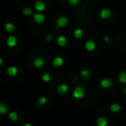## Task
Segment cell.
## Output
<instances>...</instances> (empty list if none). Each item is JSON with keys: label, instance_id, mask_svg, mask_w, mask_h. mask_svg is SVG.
I'll return each instance as SVG.
<instances>
[{"label": "cell", "instance_id": "52a82bcc", "mask_svg": "<svg viewBox=\"0 0 126 126\" xmlns=\"http://www.w3.org/2000/svg\"><path fill=\"white\" fill-rule=\"evenodd\" d=\"M35 9L39 11H42L45 9V4L42 1H37L35 3Z\"/></svg>", "mask_w": 126, "mask_h": 126}, {"label": "cell", "instance_id": "2e32d148", "mask_svg": "<svg viewBox=\"0 0 126 126\" xmlns=\"http://www.w3.org/2000/svg\"><path fill=\"white\" fill-rule=\"evenodd\" d=\"M110 110H111L112 111L117 112V111H118V110H120V105H117V104H112V105H110Z\"/></svg>", "mask_w": 126, "mask_h": 126}, {"label": "cell", "instance_id": "d6986e66", "mask_svg": "<svg viewBox=\"0 0 126 126\" xmlns=\"http://www.w3.org/2000/svg\"><path fill=\"white\" fill-rule=\"evenodd\" d=\"M5 29H6V30H7V31L12 32L13 30H15V27H14V25H13L12 23H7V24L5 25Z\"/></svg>", "mask_w": 126, "mask_h": 126}, {"label": "cell", "instance_id": "ffe728a7", "mask_svg": "<svg viewBox=\"0 0 126 126\" xmlns=\"http://www.w3.org/2000/svg\"><path fill=\"white\" fill-rule=\"evenodd\" d=\"M23 14L26 15V16H30V15L32 14V10L30 9V7H26L23 9Z\"/></svg>", "mask_w": 126, "mask_h": 126}, {"label": "cell", "instance_id": "e0dca14e", "mask_svg": "<svg viewBox=\"0 0 126 126\" xmlns=\"http://www.w3.org/2000/svg\"><path fill=\"white\" fill-rule=\"evenodd\" d=\"M119 80L122 83H126V73L122 72L119 74Z\"/></svg>", "mask_w": 126, "mask_h": 126}, {"label": "cell", "instance_id": "8fae6325", "mask_svg": "<svg viewBox=\"0 0 126 126\" xmlns=\"http://www.w3.org/2000/svg\"><path fill=\"white\" fill-rule=\"evenodd\" d=\"M86 48L87 49V50H89V51L93 50V49L95 48L94 42H93V41H88V42L86 43Z\"/></svg>", "mask_w": 126, "mask_h": 126}, {"label": "cell", "instance_id": "f1b7e54d", "mask_svg": "<svg viewBox=\"0 0 126 126\" xmlns=\"http://www.w3.org/2000/svg\"><path fill=\"white\" fill-rule=\"evenodd\" d=\"M3 63V60L1 59V58H0V65H1V64H2Z\"/></svg>", "mask_w": 126, "mask_h": 126}, {"label": "cell", "instance_id": "5bb4252c", "mask_svg": "<svg viewBox=\"0 0 126 126\" xmlns=\"http://www.w3.org/2000/svg\"><path fill=\"white\" fill-rule=\"evenodd\" d=\"M34 65H35L36 67H41L44 65V61L42 59H41V58H38V59L35 60V61H34Z\"/></svg>", "mask_w": 126, "mask_h": 126}, {"label": "cell", "instance_id": "f546056e", "mask_svg": "<svg viewBox=\"0 0 126 126\" xmlns=\"http://www.w3.org/2000/svg\"><path fill=\"white\" fill-rule=\"evenodd\" d=\"M124 93H126V88H125V90H124Z\"/></svg>", "mask_w": 126, "mask_h": 126}, {"label": "cell", "instance_id": "484cf974", "mask_svg": "<svg viewBox=\"0 0 126 126\" xmlns=\"http://www.w3.org/2000/svg\"><path fill=\"white\" fill-rule=\"evenodd\" d=\"M46 39H47V41L52 40V34H49V35H47V36H46Z\"/></svg>", "mask_w": 126, "mask_h": 126}, {"label": "cell", "instance_id": "7a4b0ae2", "mask_svg": "<svg viewBox=\"0 0 126 126\" xmlns=\"http://www.w3.org/2000/svg\"><path fill=\"white\" fill-rule=\"evenodd\" d=\"M67 23V19L65 17V16H61L58 19V22H57V25L58 27H64L66 26Z\"/></svg>", "mask_w": 126, "mask_h": 126}, {"label": "cell", "instance_id": "3957f363", "mask_svg": "<svg viewBox=\"0 0 126 126\" xmlns=\"http://www.w3.org/2000/svg\"><path fill=\"white\" fill-rule=\"evenodd\" d=\"M16 42H17V40H16V37L15 36H10L7 40V44H8L9 47H14V46H16Z\"/></svg>", "mask_w": 126, "mask_h": 126}, {"label": "cell", "instance_id": "8992f818", "mask_svg": "<svg viewBox=\"0 0 126 126\" xmlns=\"http://www.w3.org/2000/svg\"><path fill=\"white\" fill-rule=\"evenodd\" d=\"M101 86L104 88H109L111 86V80L109 79H105L101 81Z\"/></svg>", "mask_w": 126, "mask_h": 126}, {"label": "cell", "instance_id": "5b68a950", "mask_svg": "<svg viewBox=\"0 0 126 126\" xmlns=\"http://www.w3.org/2000/svg\"><path fill=\"white\" fill-rule=\"evenodd\" d=\"M34 19L35 20V22L38 23H42L44 22V20H45V17H44L43 15L42 14H35V16H34Z\"/></svg>", "mask_w": 126, "mask_h": 126}, {"label": "cell", "instance_id": "603a6c76", "mask_svg": "<svg viewBox=\"0 0 126 126\" xmlns=\"http://www.w3.org/2000/svg\"><path fill=\"white\" fill-rule=\"evenodd\" d=\"M42 79L44 81H49L50 80V75L47 73H45V74H42Z\"/></svg>", "mask_w": 126, "mask_h": 126}, {"label": "cell", "instance_id": "9c48e42d", "mask_svg": "<svg viewBox=\"0 0 126 126\" xmlns=\"http://www.w3.org/2000/svg\"><path fill=\"white\" fill-rule=\"evenodd\" d=\"M67 90H68V87H67V86L65 84L61 85V86L58 87V92H59V93H61V94L66 93L67 92Z\"/></svg>", "mask_w": 126, "mask_h": 126}, {"label": "cell", "instance_id": "cb8c5ba5", "mask_svg": "<svg viewBox=\"0 0 126 126\" xmlns=\"http://www.w3.org/2000/svg\"><path fill=\"white\" fill-rule=\"evenodd\" d=\"M46 102H47V99H46V98H44V97L40 98H39V100H38V104H39V105H44Z\"/></svg>", "mask_w": 126, "mask_h": 126}, {"label": "cell", "instance_id": "44dd1931", "mask_svg": "<svg viewBox=\"0 0 126 126\" xmlns=\"http://www.w3.org/2000/svg\"><path fill=\"white\" fill-rule=\"evenodd\" d=\"M80 74H81V76H82L84 79H88V78H89V76H90V74H89V72H88L87 70H82Z\"/></svg>", "mask_w": 126, "mask_h": 126}, {"label": "cell", "instance_id": "30bf717a", "mask_svg": "<svg viewBox=\"0 0 126 126\" xmlns=\"http://www.w3.org/2000/svg\"><path fill=\"white\" fill-rule=\"evenodd\" d=\"M57 43L59 44L60 46H61V47L66 46V44H67V39H66V37L59 36L57 39Z\"/></svg>", "mask_w": 126, "mask_h": 126}, {"label": "cell", "instance_id": "ac0fdd59", "mask_svg": "<svg viewBox=\"0 0 126 126\" xmlns=\"http://www.w3.org/2000/svg\"><path fill=\"white\" fill-rule=\"evenodd\" d=\"M74 37L75 38H77V39H79V38H80L81 36H82V35H83V31L81 30H76L75 31H74Z\"/></svg>", "mask_w": 126, "mask_h": 126}, {"label": "cell", "instance_id": "9a60e30c", "mask_svg": "<svg viewBox=\"0 0 126 126\" xmlns=\"http://www.w3.org/2000/svg\"><path fill=\"white\" fill-rule=\"evenodd\" d=\"M8 109L6 107V105L3 103H0V113L1 114H5L7 112Z\"/></svg>", "mask_w": 126, "mask_h": 126}, {"label": "cell", "instance_id": "d4e9b609", "mask_svg": "<svg viewBox=\"0 0 126 126\" xmlns=\"http://www.w3.org/2000/svg\"><path fill=\"white\" fill-rule=\"evenodd\" d=\"M79 0H68V2L70 3L71 4H73V5H75V4H77L78 3H79Z\"/></svg>", "mask_w": 126, "mask_h": 126}, {"label": "cell", "instance_id": "7c38bea8", "mask_svg": "<svg viewBox=\"0 0 126 126\" xmlns=\"http://www.w3.org/2000/svg\"><path fill=\"white\" fill-rule=\"evenodd\" d=\"M7 73L10 76H15L17 74V69L15 67H10L7 70Z\"/></svg>", "mask_w": 126, "mask_h": 126}, {"label": "cell", "instance_id": "4fadbf2b", "mask_svg": "<svg viewBox=\"0 0 126 126\" xmlns=\"http://www.w3.org/2000/svg\"><path fill=\"white\" fill-rule=\"evenodd\" d=\"M53 64H54L55 67H61L63 64V60L61 57H56L55 59L53 61Z\"/></svg>", "mask_w": 126, "mask_h": 126}, {"label": "cell", "instance_id": "83f0119b", "mask_svg": "<svg viewBox=\"0 0 126 126\" xmlns=\"http://www.w3.org/2000/svg\"><path fill=\"white\" fill-rule=\"evenodd\" d=\"M24 126H32V125H31V124H26Z\"/></svg>", "mask_w": 126, "mask_h": 126}, {"label": "cell", "instance_id": "4316f807", "mask_svg": "<svg viewBox=\"0 0 126 126\" xmlns=\"http://www.w3.org/2000/svg\"><path fill=\"white\" fill-rule=\"evenodd\" d=\"M105 42H108V41H109L108 36H106V37H105Z\"/></svg>", "mask_w": 126, "mask_h": 126}, {"label": "cell", "instance_id": "277c9868", "mask_svg": "<svg viewBox=\"0 0 126 126\" xmlns=\"http://www.w3.org/2000/svg\"><path fill=\"white\" fill-rule=\"evenodd\" d=\"M110 11L108 9H104L101 11V12H100V16H101L102 18H108L110 16Z\"/></svg>", "mask_w": 126, "mask_h": 126}, {"label": "cell", "instance_id": "7402d4cb", "mask_svg": "<svg viewBox=\"0 0 126 126\" xmlns=\"http://www.w3.org/2000/svg\"><path fill=\"white\" fill-rule=\"evenodd\" d=\"M10 118H11V120L12 121H16V119H17V115H16V112H11V113H10Z\"/></svg>", "mask_w": 126, "mask_h": 126}, {"label": "cell", "instance_id": "ba28073f", "mask_svg": "<svg viewBox=\"0 0 126 126\" xmlns=\"http://www.w3.org/2000/svg\"><path fill=\"white\" fill-rule=\"evenodd\" d=\"M97 124L98 126H106L107 124V120L105 117H100L97 120Z\"/></svg>", "mask_w": 126, "mask_h": 126}, {"label": "cell", "instance_id": "6da1fadb", "mask_svg": "<svg viewBox=\"0 0 126 126\" xmlns=\"http://www.w3.org/2000/svg\"><path fill=\"white\" fill-rule=\"evenodd\" d=\"M84 94H85V92H84V90H83L82 88L77 87L76 89H74V96L75 97V98H82V97L84 96Z\"/></svg>", "mask_w": 126, "mask_h": 126}]
</instances>
